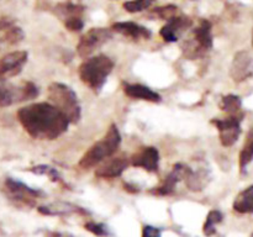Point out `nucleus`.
Listing matches in <instances>:
<instances>
[{"label":"nucleus","mask_w":253,"mask_h":237,"mask_svg":"<svg viewBox=\"0 0 253 237\" xmlns=\"http://www.w3.org/2000/svg\"><path fill=\"white\" fill-rule=\"evenodd\" d=\"M17 118L31 137L54 140L68 130L69 121L49 103H35L17 111Z\"/></svg>","instance_id":"1"},{"label":"nucleus","mask_w":253,"mask_h":237,"mask_svg":"<svg viewBox=\"0 0 253 237\" xmlns=\"http://www.w3.org/2000/svg\"><path fill=\"white\" fill-rule=\"evenodd\" d=\"M121 143V135L116 125H111L108 130L106 135L94 143L79 160V167L82 169H91L94 167H98L104 159L111 157L116 153L119 146Z\"/></svg>","instance_id":"2"},{"label":"nucleus","mask_w":253,"mask_h":237,"mask_svg":"<svg viewBox=\"0 0 253 237\" xmlns=\"http://www.w3.org/2000/svg\"><path fill=\"white\" fill-rule=\"evenodd\" d=\"M114 62L108 56L99 54L83 61L79 66V78L95 93L101 90L109 74L113 72Z\"/></svg>","instance_id":"3"},{"label":"nucleus","mask_w":253,"mask_h":237,"mask_svg":"<svg viewBox=\"0 0 253 237\" xmlns=\"http://www.w3.org/2000/svg\"><path fill=\"white\" fill-rule=\"evenodd\" d=\"M49 104L58 109L67 118L69 123H77L81 120L82 110L78 96L71 86L63 83H52L48 86Z\"/></svg>","instance_id":"4"},{"label":"nucleus","mask_w":253,"mask_h":237,"mask_svg":"<svg viewBox=\"0 0 253 237\" xmlns=\"http://www.w3.org/2000/svg\"><path fill=\"white\" fill-rule=\"evenodd\" d=\"M1 192L5 198L17 207H34L37 200L43 197L41 190L32 189L14 178H6L2 182Z\"/></svg>","instance_id":"5"},{"label":"nucleus","mask_w":253,"mask_h":237,"mask_svg":"<svg viewBox=\"0 0 253 237\" xmlns=\"http://www.w3.org/2000/svg\"><path fill=\"white\" fill-rule=\"evenodd\" d=\"M212 47L211 24L208 20H203L199 26L193 30V34L187 42H184L183 51L184 54L190 59L198 58L203 56L205 52Z\"/></svg>","instance_id":"6"},{"label":"nucleus","mask_w":253,"mask_h":237,"mask_svg":"<svg viewBox=\"0 0 253 237\" xmlns=\"http://www.w3.org/2000/svg\"><path fill=\"white\" fill-rule=\"evenodd\" d=\"M39 95V88L32 81H24L20 85L0 81V108L12 104L32 100Z\"/></svg>","instance_id":"7"},{"label":"nucleus","mask_w":253,"mask_h":237,"mask_svg":"<svg viewBox=\"0 0 253 237\" xmlns=\"http://www.w3.org/2000/svg\"><path fill=\"white\" fill-rule=\"evenodd\" d=\"M241 116L229 115L224 118H212L211 123L219 131L220 142L224 147H231L241 135Z\"/></svg>","instance_id":"8"},{"label":"nucleus","mask_w":253,"mask_h":237,"mask_svg":"<svg viewBox=\"0 0 253 237\" xmlns=\"http://www.w3.org/2000/svg\"><path fill=\"white\" fill-rule=\"evenodd\" d=\"M110 39V30L104 29V27H94V29H90L86 34H84L81 37L78 46H77V52L81 57L86 58L91 53H94L96 49L100 48Z\"/></svg>","instance_id":"9"},{"label":"nucleus","mask_w":253,"mask_h":237,"mask_svg":"<svg viewBox=\"0 0 253 237\" xmlns=\"http://www.w3.org/2000/svg\"><path fill=\"white\" fill-rule=\"evenodd\" d=\"M29 54L26 51H14L0 58V81L12 78L21 73Z\"/></svg>","instance_id":"10"},{"label":"nucleus","mask_w":253,"mask_h":237,"mask_svg":"<svg viewBox=\"0 0 253 237\" xmlns=\"http://www.w3.org/2000/svg\"><path fill=\"white\" fill-rule=\"evenodd\" d=\"M128 164H130V158L126 157L125 155L111 156V157L104 159L96 167L95 175L99 178L120 177L128 167Z\"/></svg>","instance_id":"11"},{"label":"nucleus","mask_w":253,"mask_h":237,"mask_svg":"<svg viewBox=\"0 0 253 237\" xmlns=\"http://www.w3.org/2000/svg\"><path fill=\"white\" fill-rule=\"evenodd\" d=\"M230 76L236 83L247 80L253 76V57L247 51L236 53L230 68Z\"/></svg>","instance_id":"12"},{"label":"nucleus","mask_w":253,"mask_h":237,"mask_svg":"<svg viewBox=\"0 0 253 237\" xmlns=\"http://www.w3.org/2000/svg\"><path fill=\"white\" fill-rule=\"evenodd\" d=\"M133 167L142 168L147 172L155 173L160 168V152L156 147H142L130 158Z\"/></svg>","instance_id":"13"},{"label":"nucleus","mask_w":253,"mask_h":237,"mask_svg":"<svg viewBox=\"0 0 253 237\" xmlns=\"http://www.w3.org/2000/svg\"><path fill=\"white\" fill-rule=\"evenodd\" d=\"M24 40V31L10 17H0V47L14 46Z\"/></svg>","instance_id":"14"},{"label":"nucleus","mask_w":253,"mask_h":237,"mask_svg":"<svg viewBox=\"0 0 253 237\" xmlns=\"http://www.w3.org/2000/svg\"><path fill=\"white\" fill-rule=\"evenodd\" d=\"M185 173H187V165L182 164V163H177L173 167V169L170 170L169 174L165 178V180L156 189L151 190V193L155 195H160V197L172 195L174 193L178 183L182 179H184Z\"/></svg>","instance_id":"15"},{"label":"nucleus","mask_w":253,"mask_h":237,"mask_svg":"<svg viewBox=\"0 0 253 237\" xmlns=\"http://www.w3.org/2000/svg\"><path fill=\"white\" fill-rule=\"evenodd\" d=\"M192 26V20L188 16H175L168 20L167 24L161 29V36L167 42H175Z\"/></svg>","instance_id":"16"},{"label":"nucleus","mask_w":253,"mask_h":237,"mask_svg":"<svg viewBox=\"0 0 253 237\" xmlns=\"http://www.w3.org/2000/svg\"><path fill=\"white\" fill-rule=\"evenodd\" d=\"M185 183L187 187L193 192H199L204 189L210 180V172L204 165H198L197 168H190L187 165L185 173Z\"/></svg>","instance_id":"17"},{"label":"nucleus","mask_w":253,"mask_h":237,"mask_svg":"<svg viewBox=\"0 0 253 237\" xmlns=\"http://www.w3.org/2000/svg\"><path fill=\"white\" fill-rule=\"evenodd\" d=\"M113 30L121 34L123 36L132 40H147L151 37V31L147 27L141 26V25L132 21L116 22L113 25Z\"/></svg>","instance_id":"18"},{"label":"nucleus","mask_w":253,"mask_h":237,"mask_svg":"<svg viewBox=\"0 0 253 237\" xmlns=\"http://www.w3.org/2000/svg\"><path fill=\"white\" fill-rule=\"evenodd\" d=\"M124 91L128 98L137 99V100L150 101V103H160L162 100L160 94L157 91L152 90L148 86L142 85V84H125L124 85Z\"/></svg>","instance_id":"19"},{"label":"nucleus","mask_w":253,"mask_h":237,"mask_svg":"<svg viewBox=\"0 0 253 237\" xmlns=\"http://www.w3.org/2000/svg\"><path fill=\"white\" fill-rule=\"evenodd\" d=\"M39 211L43 215H48V216H56V215L61 216V215H68L73 214V212H85L82 207L77 206V205L61 201L52 202V204L40 206Z\"/></svg>","instance_id":"20"},{"label":"nucleus","mask_w":253,"mask_h":237,"mask_svg":"<svg viewBox=\"0 0 253 237\" xmlns=\"http://www.w3.org/2000/svg\"><path fill=\"white\" fill-rule=\"evenodd\" d=\"M232 207L239 214H253V185L237 194Z\"/></svg>","instance_id":"21"},{"label":"nucleus","mask_w":253,"mask_h":237,"mask_svg":"<svg viewBox=\"0 0 253 237\" xmlns=\"http://www.w3.org/2000/svg\"><path fill=\"white\" fill-rule=\"evenodd\" d=\"M253 159V127L249 131L246 136V140H245L244 146H242V150L240 152L239 162H240V169L241 172L246 170V167L252 162Z\"/></svg>","instance_id":"22"},{"label":"nucleus","mask_w":253,"mask_h":237,"mask_svg":"<svg viewBox=\"0 0 253 237\" xmlns=\"http://www.w3.org/2000/svg\"><path fill=\"white\" fill-rule=\"evenodd\" d=\"M220 109L229 115H237L242 109L241 98L234 94L225 95L220 101Z\"/></svg>","instance_id":"23"},{"label":"nucleus","mask_w":253,"mask_h":237,"mask_svg":"<svg viewBox=\"0 0 253 237\" xmlns=\"http://www.w3.org/2000/svg\"><path fill=\"white\" fill-rule=\"evenodd\" d=\"M224 220V215L219 210H211V211L208 214L207 220L204 222V226H203V232L204 235H207L208 237H211L216 234V226L222 222Z\"/></svg>","instance_id":"24"},{"label":"nucleus","mask_w":253,"mask_h":237,"mask_svg":"<svg viewBox=\"0 0 253 237\" xmlns=\"http://www.w3.org/2000/svg\"><path fill=\"white\" fill-rule=\"evenodd\" d=\"M83 10L84 6L79 4H73V2H62L56 6V12L63 20L69 19V17H81Z\"/></svg>","instance_id":"25"},{"label":"nucleus","mask_w":253,"mask_h":237,"mask_svg":"<svg viewBox=\"0 0 253 237\" xmlns=\"http://www.w3.org/2000/svg\"><path fill=\"white\" fill-rule=\"evenodd\" d=\"M155 0H130L124 2V9L128 12H140L148 9Z\"/></svg>","instance_id":"26"},{"label":"nucleus","mask_w":253,"mask_h":237,"mask_svg":"<svg viewBox=\"0 0 253 237\" xmlns=\"http://www.w3.org/2000/svg\"><path fill=\"white\" fill-rule=\"evenodd\" d=\"M29 170H30V172L35 173V174L48 175V177L51 178L52 182H59V180H61V177H59V174H58V172H57V169H54V168L49 167V165L40 164V165H36V167L30 168Z\"/></svg>","instance_id":"27"},{"label":"nucleus","mask_w":253,"mask_h":237,"mask_svg":"<svg viewBox=\"0 0 253 237\" xmlns=\"http://www.w3.org/2000/svg\"><path fill=\"white\" fill-rule=\"evenodd\" d=\"M178 12V7L175 5H166V6H160L157 9L153 10L152 14L155 15L156 17L162 20H170L173 17L177 16Z\"/></svg>","instance_id":"28"},{"label":"nucleus","mask_w":253,"mask_h":237,"mask_svg":"<svg viewBox=\"0 0 253 237\" xmlns=\"http://www.w3.org/2000/svg\"><path fill=\"white\" fill-rule=\"evenodd\" d=\"M84 229L88 230L89 232H91V234L99 237H104L109 235L108 227H106L104 224H100V222H94V221L86 222V224L84 225Z\"/></svg>","instance_id":"29"},{"label":"nucleus","mask_w":253,"mask_h":237,"mask_svg":"<svg viewBox=\"0 0 253 237\" xmlns=\"http://www.w3.org/2000/svg\"><path fill=\"white\" fill-rule=\"evenodd\" d=\"M64 25H66V27L69 31L73 32L81 31L84 26L83 20H82L81 17H69V19L64 20Z\"/></svg>","instance_id":"30"},{"label":"nucleus","mask_w":253,"mask_h":237,"mask_svg":"<svg viewBox=\"0 0 253 237\" xmlns=\"http://www.w3.org/2000/svg\"><path fill=\"white\" fill-rule=\"evenodd\" d=\"M161 229L155 226H151V225H146L142 229V237H161Z\"/></svg>","instance_id":"31"}]
</instances>
